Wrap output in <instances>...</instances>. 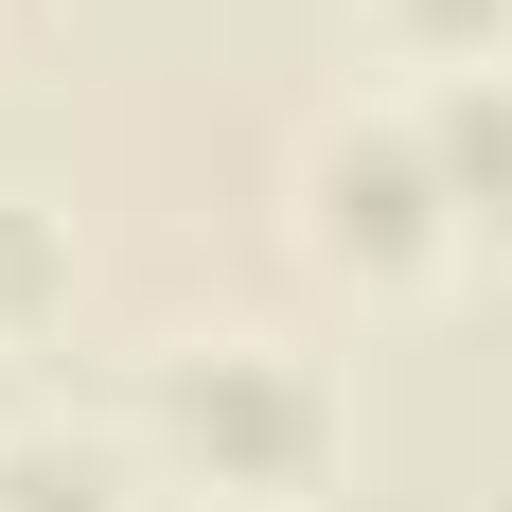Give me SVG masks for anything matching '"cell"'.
<instances>
[{"instance_id": "obj_6", "label": "cell", "mask_w": 512, "mask_h": 512, "mask_svg": "<svg viewBox=\"0 0 512 512\" xmlns=\"http://www.w3.org/2000/svg\"><path fill=\"white\" fill-rule=\"evenodd\" d=\"M371 36L424 71H512V0H371Z\"/></svg>"}, {"instance_id": "obj_5", "label": "cell", "mask_w": 512, "mask_h": 512, "mask_svg": "<svg viewBox=\"0 0 512 512\" xmlns=\"http://www.w3.org/2000/svg\"><path fill=\"white\" fill-rule=\"evenodd\" d=\"M53 318H71V212L0 195V354H18V336H53Z\"/></svg>"}, {"instance_id": "obj_4", "label": "cell", "mask_w": 512, "mask_h": 512, "mask_svg": "<svg viewBox=\"0 0 512 512\" xmlns=\"http://www.w3.org/2000/svg\"><path fill=\"white\" fill-rule=\"evenodd\" d=\"M0 512H142V460L106 424H0Z\"/></svg>"}, {"instance_id": "obj_2", "label": "cell", "mask_w": 512, "mask_h": 512, "mask_svg": "<svg viewBox=\"0 0 512 512\" xmlns=\"http://www.w3.org/2000/svg\"><path fill=\"white\" fill-rule=\"evenodd\" d=\"M283 212H301V248L354 301H424L460 265V195H442V159H424L407 106H318L301 159H283Z\"/></svg>"}, {"instance_id": "obj_3", "label": "cell", "mask_w": 512, "mask_h": 512, "mask_svg": "<svg viewBox=\"0 0 512 512\" xmlns=\"http://www.w3.org/2000/svg\"><path fill=\"white\" fill-rule=\"evenodd\" d=\"M442 195H460V248H512V71H424L407 89Z\"/></svg>"}, {"instance_id": "obj_1", "label": "cell", "mask_w": 512, "mask_h": 512, "mask_svg": "<svg viewBox=\"0 0 512 512\" xmlns=\"http://www.w3.org/2000/svg\"><path fill=\"white\" fill-rule=\"evenodd\" d=\"M142 442L212 512H318V477L354 460V389L301 336H177L142 371Z\"/></svg>"}]
</instances>
